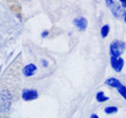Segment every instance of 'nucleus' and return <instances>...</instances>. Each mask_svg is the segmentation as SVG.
Wrapping results in <instances>:
<instances>
[{"label": "nucleus", "mask_w": 126, "mask_h": 118, "mask_svg": "<svg viewBox=\"0 0 126 118\" xmlns=\"http://www.w3.org/2000/svg\"><path fill=\"white\" fill-rule=\"evenodd\" d=\"M12 95L7 91H3L0 94V112H6L11 107Z\"/></svg>", "instance_id": "nucleus-2"}, {"label": "nucleus", "mask_w": 126, "mask_h": 118, "mask_svg": "<svg viewBox=\"0 0 126 118\" xmlns=\"http://www.w3.org/2000/svg\"><path fill=\"white\" fill-rule=\"evenodd\" d=\"M22 98L25 101H31V100H35L38 98V92L35 90H23L22 92Z\"/></svg>", "instance_id": "nucleus-5"}, {"label": "nucleus", "mask_w": 126, "mask_h": 118, "mask_svg": "<svg viewBox=\"0 0 126 118\" xmlns=\"http://www.w3.org/2000/svg\"><path fill=\"white\" fill-rule=\"evenodd\" d=\"M105 84L106 85H108V86H111V88H118L120 84H121V82L117 79V78H109V79L107 80H105Z\"/></svg>", "instance_id": "nucleus-8"}, {"label": "nucleus", "mask_w": 126, "mask_h": 118, "mask_svg": "<svg viewBox=\"0 0 126 118\" xmlns=\"http://www.w3.org/2000/svg\"><path fill=\"white\" fill-rule=\"evenodd\" d=\"M120 2H121L122 6L125 7V9H126V0H120Z\"/></svg>", "instance_id": "nucleus-13"}, {"label": "nucleus", "mask_w": 126, "mask_h": 118, "mask_svg": "<svg viewBox=\"0 0 126 118\" xmlns=\"http://www.w3.org/2000/svg\"><path fill=\"white\" fill-rule=\"evenodd\" d=\"M36 71H37V66L33 63H31V64H27L25 68L23 69V74L27 77H31V76L34 75Z\"/></svg>", "instance_id": "nucleus-7"}, {"label": "nucleus", "mask_w": 126, "mask_h": 118, "mask_svg": "<svg viewBox=\"0 0 126 118\" xmlns=\"http://www.w3.org/2000/svg\"><path fill=\"white\" fill-rule=\"evenodd\" d=\"M74 24L79 31H84L87 27V20L84 17H78L74 20Z\"/></svg>", "instance_id": "nucleus-6"}, {"label": "nucleus", "mask_w": 126, "mask_h": 118, "mask_svg": "<svg viewBox=\"0 0 126 118\" xmlns=\"http://www.w3.org/2000/svg\"><path fill=\"white\" fill-rule=\"evenodd\" d=\"M90 117H92V118H98V115H97V114H93Z\"/></svg>", "instance_id": "nucleus-16"}, {"label": "nucleus", "mask_w": 126, "mask_h": 118, "mask_svg": "<svg viewBox=\"0 0 126 118\" xmlns=\"http://www.w3.org/2000/svg\"><path fill=\"white\" fill-rule=\"evenodd\" d=\"M110 64H111L112 69L115 70L116 72L119 73V72H121L124 66V60L120 56L119 57H111L110 58Z\"/></svg>", "instance_id": "nucleus-4"}, {"label": "nucleus", "mask_w": 126, "mask_h": 118, "mask_svg": "<svg viewBox=\"0 0 126 118\" xmlns=\"http://www.w3.org/2000/svg\"><path fill=\"white\" fill-rule=\"evenodd\" d=\"M96 99L98 102H105L108 100V97L105 96V94L103 92H99V93H97V95H96Z\"/></svg>", "instance_id": "nucleus-9"}, {"label": "nucleus", "mask_w": 126, "mask_h": 118, "mask_svg": "<svg viewBox=\"0 0 126 118\" xmlns=\"http://www.w3.org/2000/svg\"><path fill=\"white\" fill-rule=\"evenodd\" d=\"M42 64H43V66H47V62L45 60H42Z\"/></svg>", "instance_id": "nucleus-15"}, {"label": "nucleus", "mask_w": 126, "mask_h": 118, "mask_svg": "<svg viewBox=\"0 0 126 118\" xmlns=\"http://www.w3.org/2000/svg\"><path fill=\"white\" fill-rule=\"evenodd\" d=\"M109 33V25L108 24H105L102 26V29H101V36L105 38V37H107V35Z\"/></svg>", "instance_id": "nucleus-11"}, {"label": "nucleus", "mask_w": 126, "mask_h": 118, "mask_svg": "<svg viewBox=\"0 0 126 118\" xmlns=\"http://www.w3.org/2000/svg\"><path fill=\"white\" fill-rule=\"evenodd\" d=\"M117 90H118V92L120 93V95H121V96L123 97L124 99L126 100V86H125V85H123V84L121 83V84H120V85L117 88Z\"/></svg>", "instance_id": "nucleus-10"}, {"label": "nucleus", "mask_w": 126, "mask_h": 118, "mask_svg": "<svg viewBox=\"0 0 126 118\" xmlns=\"http://www.w3.org/2000/svg\"><path fill=\"white\" fill-rule=\"evenodd\" d=\"M105 1H106V5H107V7L110 10V12H111V14L113 16L117 18H121L123 16L124 12L119 3H117L116 1H113V0H105Z\"/></svg>", "instance_id": "nucleus-3"}, {"label": "nucleus", "mask_w": 126, "mask_h": 118, "mask_svg": "<svg viewBox=\"0 0 126 118\" xmlns=\"http://www.w3.org/2000/svg\"><path fill=\"white\" fill-rule=\"evenodd\" d=\"M105 113L106 114H112V113H117L118 112V108L116 107H107V108H105Z\"/></svg>", "instance_id": "nucleus-12"}, {"label": "nucleus", "mask_w": 126, "mask_h": 118, "mask_svg": "<svg viewBox=\"0 0 126 118\" xmlns=\"http://www.w3.org/2000/svg\"><path fill=\"white\" fill-rule=\"evenodd\" d=\"M47 35H48V32H47V31H44V32L42 33V37L44 38V37H46V36H47Z\"/></svg>", "instance_id": "nucleus-14"}, {"label": "nucleus", "mask_w": 126, "mask_h": 118, "mask_svg": "<svg viewBox=\"0 0 126 118\" xmlns=\"http://www.w3.org/2000/svg\"><path fill=\"white\" fill-rule=\"evenodd\" d=\"M123 15H124V21L126 22V12H125V13H124Z\"/></svg>", "instance_id": "nucleus-17"}, {"label": "nucleus", "mask_w": 126, "mask_h": 118, "mask_svg": "<svg viewBox=\"0 0 126 118\" xmlns=\"http://www.w3.org/2000/svg\"><path fill=\"white\" fill-rule=\"evenodd\" d=\"M126 50V44L124 41L121 40H115L111 42V44L109 46V52L111 57H119L121 54L124 53Z\"/></svg>", "instance_id": "nucleus-1"}]
</instances>
